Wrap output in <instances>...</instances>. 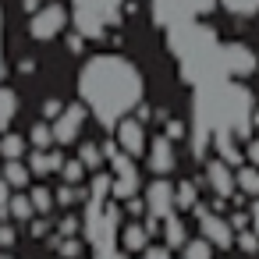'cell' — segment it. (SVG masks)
Returning <instances> with one entry per match:
<instances>
[{"mask_svg":"<svg viewBox=\"0 0 259 259\" xmlns=\"http://www.w3.org/2000/svg\"><path fill=\"white\" fill-rule=\"evenodd\" d=\"M220 4H224V11L234 15V18H252V15H259V0H220Z\"/></svg>","mask_w":259,"mask_h":259,"instance_id":"cell-25","label":"cell"},{"mask_svg":"<svg viewBox=\"0 0 259 259\" xmlns=\"http://www.w3.org/2000/svg\"><path fill=\"white\" fill-rule=\"evenodd\" d=\"M146 238H149V231H146L142 224H128V227L121 231V248H124V252H142V248H146Z\"/></svg>","mask_w":259,"mask_h":259,"instance_id":"cell-20","label":"cell"},{"mask_svg":"<svg viewBox=\"0 0 259 259\" xmlns=\"http://www.w3.org/2000/svg\"><path fill=\"white\" fill-rule=\"evenodd\" d=\"M160 231H163V245H167L170 252L181 248V245L188 241V227H185V220H181L178 213H167L163 224H160Z\"/></svg>","mask_w":259,"mask_h":259,"instance_id":"cell-15","label":"cell"},{"mask_svg":"<svg viewBox=\"0 0 259 259\" xmlns=\"http://www.w3.org/2000/svg\"><path fill=\"white\" fill-rule=\"evenodd\" d=\"M68 25V11L61 4H47V8H36L32 18H29V36L39 39V43H50L61 36V29Z\"/></svg>","mask_w":259,"mask_h":259,"instance_id":"cell-9","label":"cell"},{"mask_svg":"<svg viewBox=\"0 0 259 259\" xmlns=\"http://www.w3.org/2000/svg\"><path fill=\"white\" fill-rule=\"evenodd\" d=\"M167 50L178 61V71L188 85L217 82V78H248L259 68V57L245 43H224L209 25L185 22L174 29H163Z\"/></svg>","mask_w":259,"mask_h":259,"instance_id":"cell-1","label":"cell"},{"mask_svg":"<svg viewBox=\"0 0 259 259\" xmlns=\"http://www.w3.org/2000/svg\"><path fill=\"white\" fill-rule=\"evenodd\" d=\"M234 245H238L241 252H248V255H252V252H259V234H255V231H245V227H241V231L234 234Z\"/></svg>","mask_w":259,"mask_h":259,"instance_id":"cell-31","label":"cell"},{"mask_svg":"<svg viewBox=\"0 0 259 259\" xmlns=\"http://www.w3.org/2000/svg\"><path fill=\"white\" fill-rule=\"evenodd\" d=\"M199 199H195V181H178L174 185V206L178 209H192Z\"/></svg>","mask_w":259,"mask_h":259,"instance_id":"cell-27","label":"cell"},{"mask_svg":"<svg viewBox=\"0 0 259 259\" xmlns=\"http://www.w3.org/2000/svg\"><path fill=\"white\" fill-rule=\"evenodd\" d=\"M206 178H209V188L217 192V199L238 195V185H234V170H231V163H224L220 156L206 163Z\"/></svg>","mask_w":259,"mask_h":259,"instance_id":"cell-13","label":"cell"},{"mask_svg":"<svg viewBox=\"0 0 259 259\" xmlns=\"http://www.w3.org/2000/svg\"><path fill=\"white\" fill-rule=\"evenodd\" d=\"M231 224H234V227H238V231H241V227H245V224H248V217H245V213H234V217H231Z\"/></svg>","mask_w":259,"mask_h":259,"instance_id":"cell-44","label":"cell"},{"mask_svg":"<svg viewBox=\"0 0 259 259\" xmlns=\"http://www.w3.org/2000/svg\"><path fill=\"white\" fill-rule=\"evenodd\" d=\"M18 71H22V75H32V71H36V61H22Z\"/></svg>","mask_w":259,"mask_h":259,"instance_id":"cell-43","label":"cell"},{"mask_svg":"<svg viewBox=\"0 0 259 259\" xmlns=\"http://www.w3.org/2000/svg\"><path fill=\"white\" fill-rule=\"evenodd\" d=\"M8 202H11V185L4 181V170H0V220H8Z\"/></svg>","mask_w":259,"mask_h":259,"instance_id":"cell-32","label":"cell"},{"mask_svg":"<svg viewBox=\"0 0 259 259\" xmlns=\"http://www.w3.org/2000/svg\"><path fill=\"white\" fill-rule=\"evenodd\" d=\"M174 181H163V174H156V181L146 185V217H149V227H160L167 213H174Z\"/></svg>","mask_w":259,"mask_h":259,"instance_id":"cell-8","label":"cell"},{"mask_svg":"<svg viewBox=\"0 0 259 259\" xmlns=\"http://www.w3.org/2000/svg\"><path fill=\"white\" fill-rule=\"evenodd\" d=\"M61 167H64V156L54 153V149H32V153H29V170L39 174V178H47V174H61Z\"/></svg>","mask_w":259,"mask_h":259,"instance_id":"cell-14","label":"cell"},{"mask_svg":"<svg viewBox=\"0 0 259 259\" xmlns=\"http://www.w3.org/2000/svg\"><path fill=\"white\" fill-rule=\"evenodd\" d=\"M0 259H15V255H0Z\"/></svg>","mask_w":259,"mask_h":259,"instance_id":"cell-45","label":"cell"},{"mask_svg":"<svg viewBox=\"0 0 259 259\" xmlns=\"http://www.w3.org/2000/svg\"><path fill=\"white\" fill-rule=\"evenodd\" d=\"M15 241H18V231H15L8 220H0V248H11Z\"/></svg>","mask_w":259,"mask_h":259,"instance_id":"cell-33","label":"cell"},{"mask_svg":"<svg viewBox=\"0 0 259 259\" xmlns=\"http://www.w3.org/2000/svg\"><path fill=\"white\" fill-rule=\"evenodd\" d=\"M142 93L146 85H142L139 68L121 54H96L78 71V100L110 132L117 128L121 117L139 110Z\"/></svg>","mask_w":259,"mask_h":259,"instance_id":"cell-3","label":"cell"},{"mask_svg":"<svg viewBox=\"0 0 259 259\" xmlns=\"http://www.w3.org/2000/svg\"><path fill=\"white\" fill-rule=\"evenodd\" d=\"M114 132H117V146H121L128 156H135V160L146 156V124H142L139 117H132V114L121 117Z\"/></svg>","mask_w":259,"mask_h":259,"instance_id":"cell-11","label":"cell"},{"mask_svg":"<svg viewBox=\"0 0 259 259\" xmlns=\"http://www.w3.org/2000/svg\"><path fill=\"white\" fill-rule=\"evenodd\" d=\"M4 11H0V78H4Z\"/></svg>","mask_w":259,"mask_h":259,"instance_id":"cell-41","label":"cell"},{"mask_svg":"<svg viewBox=\"0 0 259 259\" xmlns=\"http://www.w3.org/2000/svg\"><path fill=\"white\" fill-rule=\"evenodd\" d=\"M234 185H238L241 195L259 199V167H255V163H241V167H234Z\"/></svg>","mask_w":259,"mask_h":259,"instance_id":"cell-16","label":"cell"},{"mask_svg":"<svg viewBox=\"0 0 259 259\" xmlns=\"http://www.w3.org/2000/svg\"><path fill=\"white\" fill-rule=\"evenodd\" d=\"M78 160L85 163V170H100V163H103L107 156H103V149H100L96 142H82V146H78Z\"/></svg>","mask_w":259,"mask_h":259,"instance_id":"cell-26","label":"cell"},{"mask_svg":"<svg viewBox=\"0 0 259 259\" xmlns=\"http://www.w3.org/2000/svg\"><path fill=\"white\" fill-rule=\"evenodd\" d=\"M47 231H50V224H47V220H36V224H32V238H43Z\"/></svg>","mask_w":259,"mask_h":259,"instance_id":"cell-42","label":"cell"},{"mask_svg":"<svg viewBox=\"0 0 259 259\" xmlns=\"http://www.w3.org/2000/svg\"><path fill=\"white\" fill-rule=\"evenodd\" d=\"M29 199H32V209H36L39 217H50V213H54V206H57L54 192H50V188H43V185H36V188L29 192Z\"/></svg>","mask_w":259,"mask_h":259,"instance_id":"cell-23","label":"cell"},{"mask_svg":"<svg viewBox=\"0 0 259 259\" xmlns=\"http://www.w3.org/2000/svg\"><path fill=\"white\" fill-rule=\"evenodd\" d=\"M149 4H153V22L160 29H174V25L206 18L217 8V0H149Z\"/></svg>","mask_w":259,"mask_h":259,"instance_id":"cell-5","label":"cell"},{"mask_svg":"<svg viewBox=\"0 0 259 259\" xmlns=\"http://www.w3.org/2000/svg\"><path fill=\"white\" fill-rule=\"evenodd\" d=\"M124 11V0H71V25L82 39H103Z\"/></svg>","mask_w":259,"mask_h":259,"instance_id":"cell-4","label":"cell"},{"mask_svg":"<svg viewBox=\"0 0 259 259\" xmlns=\"http://www.w3.org/2000/svg\"><path fill=\"white\" fill-rule=\"evenodd\" d=\"M195 220H199V234L213 245V248H231L234 245V231H231V220H224L217 213V206H206V202H195Z\"/></svg>","mask_w":259,"mask_h":259,"instance_id":"cell-7","label":"cell"},{"mask_svg":"<svg viewBox=\"0 0 259 259\" xmlns=\"http://www.w3.org/2000/svg\"><path fill=\"white\" fill-rule=\"evenodd\" d=\"M4 181L15 188V192H22V188H29V181H32V170H29V163H22V160H4Z\"/></svg>","mask_w":259,"mask_h":259,"instance_id":"cell-17","label":"cell"},{"mask_svg":"<svg viewBox=\"0 0 259 259\" xmlns=\"http://www.w3.org/2000/svg\"><path fill=\"white\" fill-rule=\"evenodd\" d=\"M146 149H149V153H146V167H149L153 174H170V170L178 167V153H174V142H170L167 135L153 139Z\"/></svg>","mask_w":259,"mask_h":259,"instance_id":"cell-12","label":"cell"},{"mask_svg":"<svg viewBox=\"0 0 259 259\" xmlns=\"http://www.w3.org/2000/svg\"><path fill=\"white\" fill-rule=\"evenodd\" d=\"M241 149H245V163H255V167H259V139H252V135H248Z\"/></svg>","mask_w":259,"mask_h":259,"instance_id":"cell-34","label":"cell"},{"mask_svg":"<svg viewBox=\"0 0 259 259\" xmlns=\"http://www.w3.org/2000/svg\"><path fill=\"white\" fill-rule=\"evenodd\" d=\"M54 245H57L61 259H78V255L85 252V245H82V241H78L75 234H71V238H61V234H57V238H54Z\"/></svg>","mask_w":259,"mask_h":259,"instance_id":"cell-28","label":"cell"},{"mask_svg":"<svg viewBox=\"0 0 259 259\" xmlns=\"http://www.w3.org/2000/svg\"><path fill=\"white\" fill-rule=\"evenodd\" d=\"M61 110H64V107H61V100H47V103H43V117H47V121H54Z\"/></svg>","mask_w":259,"mask_h":259,"instance_id":"cell-38","label":"cell"},{"mask_svg":"<svg viewBox=\"0 0 259 259\" xmlns=\"http://www.w3.org/2000/svg\"><path fill=\"white\" fill-rule=\"evenodd\" d=\"M61 178H64L68 185H78V181L85 178V163H82V160H64V167H61Z\"/></svg>","mask_w":259,"mask_h":259,"instance_id":"cell-30","label":"cell"},{"mask_svg":"<svg viewBox=\"0 0 259 259\" xmlns=\"http://www.w3.org/2000/svg\"><path fill=\"white\" fill-rule=\"evenodd\" d=\"M163 135H167L170 142H178V139H185V135H188V128H185L181 121H167V132H163Z\"/></svg>","mask_w":259,"mask_h":259,"instance_id":"cell-36","label":"cell"},{"mask_svg":"<svg viewBox=\"0 0 259 259\" xmlns=\"http://www.w3.org/2000/svg\"><path fill=\"white\" fill-rule=\"evenodd\" d=\"M252 114H255V96L241 78H217L192 85V128L188 142L195 160L209 153V139L217 132H234L238 139L252 135Z\"/></svg>","mask_w":259,"mask_h":259,"instance_id":"cell-2","label":"cell"},{"mask_svg":"<svg viewBox=\"0 0 259 259\" xmlns=\"http://www.w3.org/2000/svg\"><path fill=\"white\" fill-rule=\"evenodd\" d=\"M25 146H29V139L15 135V132H4V135H0V160H22Z\"/></svg>","mask_w":259,"mask_h":259,"instance_id":"cell-19","label":"cell"},{"mask_svg":"<svg viewBox=\"0 0 259 259\" xmlns=\"http://www.w3.org/2000/svg\"><path fill=\"white\" fill-rule=\"evenodd\" d=\"M85 103L78 100V103H71V107H64L50 124H54V142L57 146H71L78 135H82V124H85Z\"/></svg>","mask_w":259,"mask_h":259,"instance_id":"cell-10","label":"cell"},{"mask_svg":"<svg viewBox=\"0 0 259 259\" xmlns=\"http://www.w3.org/2000/svg\"><path fill=\"white\" fill-rule=\"evenodd\" d=\"M18 117V93L0 85V132H8V124H15Z\"/></svg>","mask_w":259,"mask_h":259,"instance_id":"cell-18","label":"cell"},{"mask_svg":"<svg viewBox=\"0 0 259 259\" xmlns=\"http://www.w3.org/2000/svg\"><path fill=\"white\" fill-rule=\"evenodd\" d=\"M29 142H32V149H50L54 146V124L43 117V121H36L32 128H29Z\"/></svg>","mask_w":259,"mask_h":259,"instance_id":"cell-22","label":"cell"},{"mask_svg":"<svg viewBox=\"0 0 259 259\" xmlns=\"http://www.w3.org/2000/svg\"><path fill=\"white\" fill-rule=\"evenodd\" d=\"M248 224H252V231L259 234V199H255V202L248 206Z\"/></svg>","mask_w":259,"mask_h":259,"instance_id":"cell-40","label":"cell"},{"mask_svg":"<svg viewBox=\"0 0 259 259\" xmlns=\"http://www.w3.org/2000/svg\"><path fill=\"white\" fill-rule=\"evenodd\" d=\"M8 213H11L15 220H32V217H36V209H32V199H29L25 192L11 195V202H8Z\"/></svg>","mask_w":259,"mask_h":259,"instance_id":"cell-24","label":"cell"},{"mask_svg":"<svg viewBox=\"0 0 259 259\" xmlns=\"http://www.w3.org/2000/svg\"><path fill=\"white\" fill-rule=\"evenodd\" d=\"M142 259H174L167 245H146L142 248Z\"/></svg>","mask_w":259,"mask_h":259,"instance_id":"cell-35","label":"cell"},{"mask_svg":"<svg viewBox=\"0 0 259 259\" xmlns=\"http://www.w3.org/2000/svg\"><path fill=\"white\" fill-rule=\"evenodd\" d=\"M75 231H78V220H75V217H64V220L57 224V234H61V238H71Z\"/></svg>","mask_w":259,"mask_h":259,"instance_id":"cell-37","label":"cell"},{"mask_svg":"<svg viewBox=\"0 0 259 259\" xmlns=\"http://www.w3.org/2000/svg\"><path fill=\"white\" fill-rule=\"evenodd\" d=\"M178 259H213V245L199 234V238H188L181 248H178Z\"/></svg>","mask_w":259,"mask_h":259,"instance_id":"cell-21","label":"cell"},{"mask_svg":"<svg viewBox=\"0 0 259 259\" xmlns=\"http://www.w3.org/2000/svg\"><path fill=\"white\" fill-rule=\"evenodd\" d=\"M139 188H142V181L135 170V156H128L124 149L110 153V199L128 202L132 195H139Z\"/></svg>","mask_w":259,"mask_h":259,"instance_id":"cell-6","label":"cell"},{"mask_svg":"<svg viewBox=\"0 0 259 259\" xmlns=\"http://www.w3.org/2000/svg\"><path fill=\"white\" fill-rule=\"evenodd\" d=\"M54 199H57V206H61V209H68V206H75V202L82 199V188H78V185H68V181H64V185H61V188L54 192Z\"/></svg>","mask_w":259,"mask_h":259,"instance_id":"cell-29","label":"cell"},{"mask_svg":"<svg viewBox=\"0 0 259 259\" xmlns=\"http://www.w3.org/2000/svg\"><path fill=\"white\" fill-rule=\"evenodd\" d=\"M128 213H132V217H142V213H146V202H142L139 195H132V199H128Z\"/></svg>","mask_w":259,"mask_h":259,"instance_id":"cell-39","label":"cell"}]
</instances>
